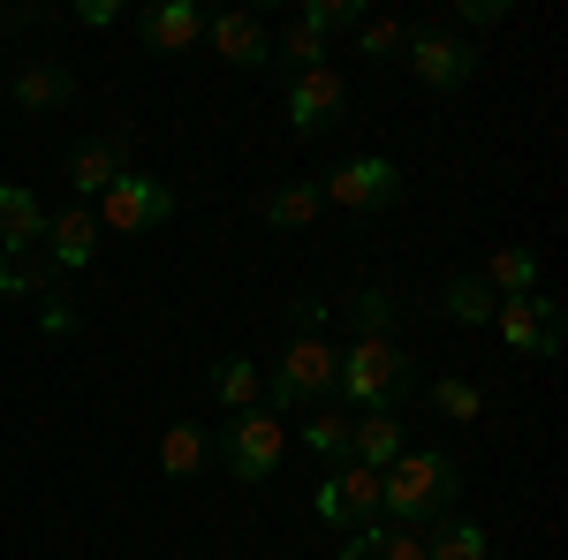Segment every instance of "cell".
Masks as SVG:
<instances>
[{
  "mask_svg": "<svg viewBox=\"0 0 568 560\" xmlns=\"http://www.w3.org/2000/svg\"><path fill=\"white\" fill-rule=\"evenodd\" d=\"M463 500V455L447 447H402V462L379 470V516L387 522H439Z\"/></svg>",
  "mask_w": 568,
  "mask_h": 560,
  "instance_id": "cell-1",
  "label": "cell"
},
{
  "mask_svg": "<svg viewBox=\"0 0 568 560\" xmlns=\"http://www.w3.org/2000/svg\"><path fill=\"white\" fill-rule=\"evenodd\" d=\"M417 387V364H409V348L394 342V334H364V342H342V401L349 409H394V401H409Z\"/></svg>",
  "mask_w": 568,
  "mask_h": 560,
  "instance_id": "cell-2",
  "label": "cell"
},
{
  "mask_svg": "<svg viewBox=\"0 0 568 560\" xmlns=\"http://www.w3.org/2000/svg\"><path fill=\"white\" fill-rule=\"evenodd\" d=\"M334 387H342V342L296 326V342L281 348V364L265 371V409H273V417H281V409H318Z\"/></svg>",
  "mask_w": 568,
  "mask_h": 560,
  "instance_id": "cell-3",
  "label": "cell"
},
{
  "mask_svg": "<svg viewBox=\"0 0 568 560\" xmlns=\"http://www.w3.org/2000/svg\"><path fill=\"white\" fill-rule=\"evenodd\" d=\"M175 190H168V182H160V174H122V182H114V190H106V197H99V235H152V227H168V220H175Z\"/></svg>",
  "mask_w": 568,
  "mask_h": 560,
  "instance_id": "cell-4",
  "label": "cell"
},
{
  "mask_svg": "<svg viewBox=\"0 0 568 560\" xmlns=\"http://www.w3.org/2000/svg\"><path fill=\"white\" fill-rule=\"evenodd\" d=\"M402 61L417 69V84H433V91H463L478 77V45L463 39V31H447V23H409Z\"/></svg>",
  "mask_w": 568,
  "mask_h": 560,
  "instance_id": "cell-5",
  "label": "cell"
},
{
  "mask_svg": "<svg viewBox=\"0 0 568 560\" xmlns=\"http://www.w3.org/2000/svg\"><path fill=\"white\" fill-rule=\"evenodd\" d=\"M281 417L273 409H243V417H227L220 425V462L243 477V485H265V477L281 470Z\"/></svg>",
  "mask_w": 568,
  "mask_h": 560,
  "instance_id": "cell-6",
  "label": "cell"
},
{
  "mask_svg": "<svg viewBox=\"0 0 568 560\" xmlns=\"http://www.w3.org/2000/svg\"><path fill=\"white\" fill-rule=\"evenodd\" d=\"M402 167L394 160H342V167L318 182V205H342V213H387L402 205Z\"/></svg>",
  "mask_w": 568,
  "mask_h": 560,
  "instance_id": "cell-7",
  "label": "cell"
},
{
  "mask_svg": "<svg viewBox=\"0 0 568 560\" xmlns=\"http://www.w3.org/2000/svg\"><path fill=\"white\" fill-rule=\"evenodd\" d=\"M311 508H318V522H334V530H364V522H379V470H364V462H326L318 492H311Z\"/></svg>",
  "mask_w": 568,
  "mask_h": 560,
  "instance_id": "cell-8",
  "label": "cell"
},
{
  "mask_svg": "<svg viewBox=\"0 0 568 560\" xmlns=\"http://www.w3.org/2000/svg\"><path fill=\"white\" fill-rule=\"evenodd\" d=\"M493 334L516 348V356H561V303L546 296V288L493 303Z\"/></svg>",
  "mask_w": 568,
  "mask_h": 560,
  "instance_id": "cell-9",
  "label": "cell"
},
{
  "mask_svg": "<svg viewBox=\"0 0 568 560\" xmlns=\"http://www.w3.org/2000/svg\"><path fill=\"white\" fill-rule=\"evenodd\" d=\"M342 114H349L342 69H304V77H288V130L296 136H326Z\"/></svg>",
  "mask_w": 568,
  "mask_h": 560,
  "instance_id": "cell-10",
  "label": "cell"
},
{
  "mask_svg": "<svg viewBox=\"0 0 568 560\" xmlns=\"http://www.w3.org/2000/svg\"><path fill=\"white\" fill-rule=\"evenodd\" d=\"M130 174V136H84L77 152H69V167H61V182L77 190V205H91V197H106L114 182Z\"/></svg>",
  "mask_w": 568,
  "mask_h": 560,
  "instance_id": "cell-11",
  "label": "cell"
},
{
  "mask_svg": "<svg viewBox=\"0 0 568 560\" xmlns=\"http://www.w3.org/2000/svg\"><path fill=\"white\" fill-rule=\"evenodd\" d=\"M227 69H265L273 61V31H265V16H243V8H227V16H205V39Z\"/></svg>",
  "mask_w": 568,
  "mask_h": 560,
  "instance_id": "cell-12",
  "label": "cell"
},
{
  "mask_svg": "<svg viewBox=\"0 0 568 560\" xmlns=\"http://www.w3.org/2000/svg\"><path fill=\"white\" fill-rule=\"evenodd\" d=\"M53 273H84L99 258V220L91 205H61V213H45V251H39Z\"/></svg>",
  "mask_w": 568,
  "mask_h": 560,
  "instance_id": "cell-13",
  "label": "cell"
},
{
  "mask_svg": "<svg viewBox=\"0 0 568 560\" xmlns=\"http://www.w3.org/2000/svg\"><path fill=\"white\" fill-rule=\"evenodd\" d=\"M136 39L152 45V53H190V45L205 39V8L197 0H152L136 16Z\"/></svg>",
  "mask_w": 568,
  "mask_h": 560,
  "instance_id": "cell-14",
  "label": "cell"
},
{
  "mask_svg": "<svg viewBox=\"0 0 568 560\" xmlns=\"http://www.w3.org/2000/svg\"><path fill=\"white\" fill-rule=\"evenodd\" d=\"M16 251H45V205L0 174V258H16Z\"/></svg>",
  "mask_w": 568,
  "mask_h": 560,
  "instance_id": "cell-15",
  "label": "cell"
},
{
  "mask_svg": "<svg viewBox=\"0 0 568 560\" xmlns=\"http://www.w3.org/2000/svg\"><path fill=\"white\" fill-rule=\"evenodd\" d=\"M349 462H364V470L402 462V417L394 409H356L349 417Z\"/></svg>",
  "mask_w": 568,
  "mask_h": 560,
  "instance_id": "cell-16",
  "label": "cell"
},
{
  "mask_svg": "<svg viewBox=\"0 0 568 560\" xmlns=\"http://www.w3.org/2000/svg\"><path fill=\"white\" fill-rule=\"evenodd\" d=\"M213 470V431L205 425H168L160 431V477H205Z\"/></svg>",
  "mask_w": 568,
  "mask_h": 560,
  "instance_id": "cell-17",
  "label": "cell"
},
{
  "mask_svg": "<svg viewBox=\"0 0 568 560\" xmlns=\"http://www.w3.org/2000/svg\"><path fill=\"white\" fill-rule=\"evenodd\" d=\"M342 560H425V538H409L402 522H364V530H349V546H342Z\"/></svg>",
  "mask_w": 568,
  "mask_h": 560,
  "instance_id": "cell-18",
  "label": "cell"
},
{
  "mask_svg": "<svg viewBox=\"0 0 568 560\" xmlns=\"http://www.w3.org/2000/svg\"><path fill=\"white\" fill-rule=\"evenodd\" d=\"M77 99V77L61 69V61H31L23 77H16V106L23 114H53V106H69Z\"/></svg>",
  "mask_w": 568,
  "mask_h": 560,
  "instance_id": "cell-19",
  "label": "cell"
},
{
  "mask_svg": "<svg viewBox=\"0 0 568 560\" xmlns=\"http://www.w3.org/2000/svg\"><path fill=\"white\" fill-rule=\"evenodd\" d=\"M213 401L235 409V417H243V409H265V371L251 356H220L213 364Z\"/></svg>",
  "mask_w": 568,
  "mask_h": 560,
  "instance_id": "cell-20",
  "label": "cell"
},
{
  "mask_svg": "<svg viewBox=\"0 0 568 560\" xmlns=\"http://www.w3.org/2000/svg\"><path fill=\"white\" fill-rule=\"evenodd\" d=\"M425 560H500V553H493L485 522H470V516H439V530L425 538Z\"/></svg>",
  "mask_w": 568,
  "mask_h": 560,
  "instance_id": "cell-21",
  "label": "cell"
},
{
  "mask_svg": "<svg viewBox=\"0 0 568 560\" xmlns=\"http://www.w3.org/2000/svg\"><path fill=\"white\" fill-rule=\"evenodd\" d=\"M493 296L508 303V296H530L538 288V251H524V243H508V251H493V265L478 273Z\"/></svg>",
  "mask_w": 568,
  "mask_h": 560,
  "instance_id": "cell-22",
  "label": "cell"
},
{
  "mask_svg": "<svg viewBox=\"0 0 568 560\" xmlns=\"http://www.w3.org/2000/svg\"><path fill=\"white\" fill-rule=\"evenodd\" d=\"M493 288H485L478 273H447V288H439V310L455 318V326H493Z\"/></svg>",
  "mask_w": 568,
  "mask_h": 560,
  "instance_id": "cell-23",
  "label": "cell"
},
{
  "mask_svg": "<svg viewBox=\"0 0 568 560\" xmlns=\"http://www.w3.org/2000/svg\"><path fill=\"white\" fill-rule=\"evenodd\" d=\"M342 326H349V342L394 334V296L387 288H349V296H342Z\"/></svg>",
  "mask_w": 568,
  "mask_h": 560,
  "instance_id": "cell-24",
  "label": "cell"
},
{
  "mask_svg": "<svg viewBox=\"0 0 568 560\" xmlns=\"http://www.w3.org/2000/svg\"><path fill=\"white\" fill-rule=\"evenodd\" d=\"M258 213H265V227H311V220L326 213V205H318V182H281V190L265 197Z\"/></svg>",
  "mask_w": 568,
  "mask_h": 560,
  "instance_id": "cell-25",
  "label": "cell"
},
{
  "mask_svg": "<svg viewBox=\"0 0 568 560\" xmlns=\"http://www.w3.org/2000/svg\"><path fill=\"white\" fill-rule=\"evenodd\" d=\"M304 447L318 462H349V417H342V409H318L304 425Z\"/></svg>",
  "mask_w": 568,
  "mask_h": 560,
  "instance_id": "cell-26",
  "label": "cell"
},
{
  "mask_svg": "<svg viewBox=\"0 0 568 560\" xmlns=\"http://www.w3.org/2000/svg\"><path fill=\"white\" fill-rule=\"evenodd\" d=\"M433 409L447 417V425H478V417H485V394L470 387V379H439V387H433Z\"/></svg>",
  "mask_w": 568,
  "mask_h": 560,
  "instance_id": "cell-27",
  "label": "cell"
},
{
  "mask_svg": "<svg viewBox=\"0 0 568 560\" xmlns=\"http://www.w3.org/2000/svg\"><path fill=\"white\" fill-rule=\"evenodd\" d=\"M273 53H288V61H296V77H304V69H326V61H334V53H326V39H318L311 23H281Z\"/></svg>",
  "mask_w": 568,
  "mask_h": 560,
  "instance_id": "cell-28",
  "label": "cell"
},
{
  "mask_svg": "<svg viewBox=\"0 0 568 560\" xmlns=\"http://www.w3.org/2000/svg\"><path fill=\"white\" fill-rule=\"evenodd\" d=\"M364 16H372L364 0H304V16H296V23H311V31L326 39V31H356Z\"/></svg>",
  "mask_w": 568,
  "mask_h": 560,
  "instance_id": "cell-29",
  "label": "cell"
},
{
  "mask_svg": "<svg viewBox=\"0 0 568 560\" xmlns=\"http://www.w3.org/2000/svg\"><path fill=\"white\" fill-rule=\"evenodd\" d=\"M402 39H409V23H402V16H364V23H356V53H372V61L402 53Z\"/></svg>",
  "mask_w": 568,
  "mask_h": 560,
  "instance_id": "cell-30",
  "label": "cell"
},
{
  "mask_svg": "<svg viewBox=\"0 0 568 560\" xmlns=\"http://www.w3.org/2000/svg\"><path fill=\"white\" fill-rule=\"evenodd\" d=\"M23 288H45V258L39 265H8V258H0V303L23 296Z\"/></svg>",
  "mask_w": 568,
  "mask_h": 560,
  "instance_id": "cell-31",
  "label": "cell"
},
{
  "mask_svg": "<svg viewBox=\"0 0 568 560\" xmlns=\"http://www.w3.org/2000/svg\"><path fill=\"white\" fill-rule=\"evenodd\" d=\"M69 16H77V23H84V31H106V23H114V16H122V8H114V0H77V8H69Z\"/></svg>",
  "mask_w": 568,
  "mask_h": 560,
  "instance_id": "cell-32",
  "label": "cell"
},
{
  "mask_svg": "<svg viewBox=\"0 0 568 560\" xmlns=\"http://www.w3.org/2000/svg\"><path fill=\"white\" fill-rule=\"evenodd\" d=\"M45 334H77V303L69 296H45Z\"/></svg>",
  "mask_w": 568,
  "mask_h": 560,
  "instance_id": "cell-33",
  "label": "cell"
},
{
  "mask_svg": "<svg viewBox=\"0 0 568 560\" xmlns=\"http://www.w3.org/2000/svg\"><path fill=\"white\" fill-rule=\"evenodd\" d=\"M455 16H463V23H500V16H508V0H470V8H455Z\"/></svg>",
  "mask_w": 568,
  "mask_h": 560,
  "instance_id": "cell-34",
  "label": "cell"
},
{
  "mask_svg": "<svg viewBox=\"0 0 568 560\" xmlns=\"http://www.w3.org/2000/svg\"><path fill=\"white\" fill-rule=\"evenodd\" d=\"M0 31H8V8H0Z\"/></svg>",
  "mask_w": 568,
  "mask_h": 560,
  "instance_id": "cell-35",
  "label": "cell"
}]
</instances>
